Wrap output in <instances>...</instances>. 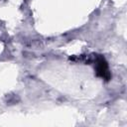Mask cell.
<instances>
[{
  "label": "cell",
  "mask_w": 127,
  "mask_h": 127,
  "mask_svg": "<svg viewBox=\"0 0 127 127\" xmlns=\"http://www.w3.org/2000/svg\"><path fill=\"white\" fill-rule=\"evenodd\" d=\"M96 72L97 75L101 76L102 78L108 80L110 78V72L108 70V65L106 61L104 60V58L102 57H98L97 61H96Z\"/></svg>",
  "instance_id": "6da1fadb"
}]
</instances>
